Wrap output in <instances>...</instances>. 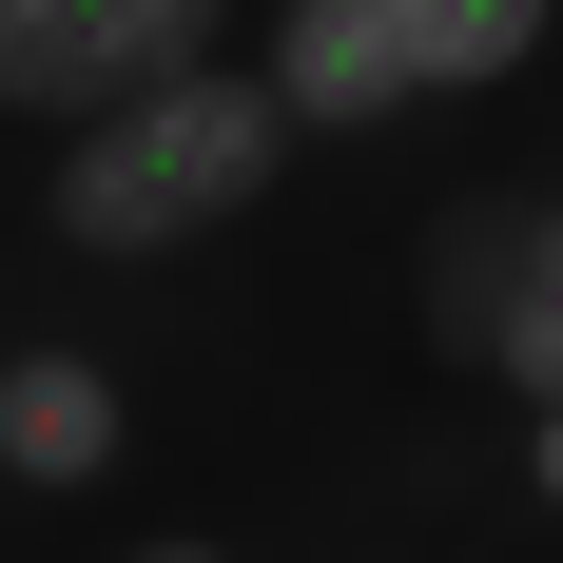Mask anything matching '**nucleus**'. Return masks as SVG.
<instances>
[{
  "label": "nucleus",
  "mask_w": 563,
  "mask_h": 563,
  "mask_svg": "<svg viewBox=\"0 0 563 563\" xmlns=\"http://www.w3.org/2000/svg\"><path fill=\"white\" fill-rule=\"evenodd\" d=\"M291 175V117L253 58H175V78H136L117 117H78L58 136V253H98V273H156V253H214L253 195Z\"/></svg>",
  "instance_id": "obj_1"
},
{
  "label": "nucleus",
  "mask_w": 563,
  "mask_h": 563,
  "mask_svg": "<svg viewBox=\"0 0 563 563\" xmlns=\"http://www.w3.org/2000/svg\"><path fill=\"white\" fill-rule=\"evenodd\" d=\"M428 350L506 408H563V195H466L428 233Z\"/></svg>",
  "instance_id": "obj_2"
},
{
  "label": "nucleus",
  "mask_w": 563,
  "mask_h": 563,
  "mask_svg": "<svg viewBox=\"0 0 563 563\" xmlns=\"http://www.w3.org/2000/svg\"><path fill=\"white\" fill-rule=\"evenodd\" d=\"M175 58H233V0H0V117H40V136L117 117Z\"/></svg>",
  "instance_id": "obj_3"
},
{
  "label": "nucleus",
  "mask_w": 563,
  "mask_h": 563,
  "mask_svg": "<svg viewBox=\"0 0 563 563\" xmlns=\"http://www.w3.org/2000/svg\"><path fill=\"white\" fill-rule=\"evenodd\" d=\"M253 78H273V117H291V136H331V156H350V136H389V117H428L369 0H273V40H253Z\"/></svg>",
  "instance_id": "obj_4"
},
{
  "label": "nucleus",
  "mask_w": 563,
  "mask_h": 563,
  "mask_svg": "<svg viewBox=\"0 0 563 563\" xmlns=\"http://www.w3.org/2000/svg\"><path fill=\"white\" fill-rule=\"evenodd\" d=\"M117 448H136V389L98 350H0V486H117Z\"/></svg>",
  "instance_id": "obj_5"
},
{
  "label": "nucleus",
  "mask_w": 563,
  "mask_h": 563,
  "mask_svg": "<svg viewBox=\"0 0 563 563\" xmlns=\"http://www.w3.org/2000/svg\"><path fill=\"white\" fill-rule=\"evenodd\" d=\"M369 20H389L408 98H506L525 58L563 40V0H369Z\"/></svg>",
  "instance_id": "obj_6"
},
{
  "label": "nucleus",
  "mask_w": 563,
  "mask_h": 563,
  "mask_svg": "<svg viewBox=\"0 0 563 563\" xmlns=\"http://www.w3.org/2000/svg\"><path fill=\"white\" fill-rule=\"evenodd\" d=\"M117 563H233V544H195V525H156V544H117Z\"/></svg>",
  "instance_id": "obj_7"
}]
</instances>
